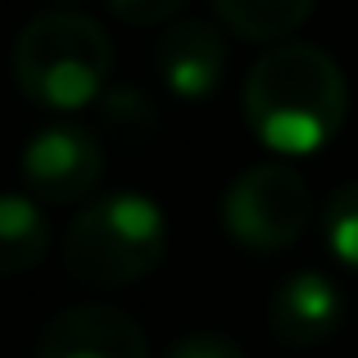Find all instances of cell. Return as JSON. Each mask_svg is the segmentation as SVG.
I'll return each instance as SVG.
<instances>
[{
  "label": "cell",
  "mask_w": 358,
  "mask_h": 358,
  "mask_svg": "<svg viewBox=\"0 0 358 358\" xmlns=\"http://www.w3.org/2000/svg\"><path fill=\"white\" fill-rule=\"evenodd\" d=\"M155 69L164 78V87L182 100H200L222 82L227 69V45L200 18H182L155 41Z\"/></svg>",
  "instance_id": "ba28073f"
},
{
  "label": "cell",
  "mask_w": 358,
  "mask_h": 358,
  "mask_svg": "<svg viewBox=\"0 0 358 358\" xmlns=\"http://www.w3.org/2000/svg\"><path fill=\"white\" fill-rule=\"evenodd\" d=\"M64 268L82 286L114 290L131 286L159 268L168 250V222L155 200L136 191H114L91 200L64 231Z\"/></svg>",
  "instance_id": "3957f363"
},
{
  "label": "cell",
  "mask_w": 358,
  "mask_h": 358,
  "mask_svg": "<svg viewBox=\"0 0 358 358\" xmlns=\"http://www.w3.org/2000/svg\"><path fill=\"white\" fill-rule=\"evenodd\" d=\"M36 358H150V341L131 313L114 304H78L50 317Z\"/></svg>",
  "instance_id": "8992f818"
},
{
  "label": "cell",
  "mask_w": 358,
  "mask_h": 358,
  "mask_svg": "<svg viewBox=\"0 0 358 358\" xmlns=\"http://www.w3.org/2000/svg\"><path fill=\"white\" fill-rule=\"evenodd\" d=\"M327 245L341 263L358 268V182H345L341 191L327 200Z\"/></svg>",
  "instance_id": "7c38bea8"
},
{
  "label": "cell",
  "mask_w": 358,
  "mask_h": 358,
  "mask_svg": "<svg viewBox=\"0 0 358 358\" xmlns=\"http://www.w3.org/2000/svg\"><path fill=\"white\" fill-rule=\"evenodd\" d=\"M14 82L32 105L73 114L105 91L114 73V45L105 27L78 9H45L27 18L9 50Z\"/></svg>",
  "instance_id": "7a4b0ae2"
},
{
  "label": "cell",
  "mask_w": 358,
  "mask_h": 358,
  "mask_svg": "<svg viewBox=\"0 0 358 358\" xmlns=\"http://www.w3.org/2000/svg\"><path fill=\"white\" fill-rule=\"evenodd\" d=\"M250 131L277 155H313L341 131L350 87L341 64L308 41H281L254 59L241 91Z\"/></svg>",
  "instance_id": "6da1fadb"
},
{
  "label": "cell",
  "mask_w": 358,
  "mask_h": 358,
  "mask_svg": "<svg viewBox=\"0 0 358 358\" xmlns=\"http://www.w3.org/2000/svg\"><path fill=\"white\" fill-rule=\"evenodd\" d=\"M164 358H245V350L231 336H218V331H191L182 341H173V350Z\"/></svg>",
  "instance_id": "4fadbf2b"
},
{
  "label": "cell",
  "mask_w": 358,
  "mask_h": 358,
  "mask_svg": "<svg viewBox=\"0 0 358 358\" xmlns=\"http://www.w3.org/2000/svg\"><path fill=\"white\" fill-rule=\"evenodd\" d=\"M105 177V145L78 122H50L23 150V182L45 204H78Z\"/></svg>",
  "instance_id": "5b68a950"
},
{
  "label": "cell",
  "mask_w": 358,
  "mask_h": 358,
  "mask_svg": "<svg viewBox=\"0 0 358 358\" xmlns=\"http://www.w3.org/2000/svg\"><path fill=\"white\" fill-rule=\"evenodd\" d=\"M186 0H109V9L131 27H150V23H168Z\"/></svg>",
  "instance_id": "5bb4252c"
},
{
  "label": "cell",
  "mask_w": 358,
  "mask_h": 358,
  "mask_svg": "<svg viewBox=\"0 0 358 358\" xmlns=\"http://www.w3.org/2000/svg\"><path fill=\"white\" fill-rule=\"evenodd\" d=\"M105 127H109V136L118 141V145H127V150H136V145H145L150 136H155V127H159V118H155V105H150L145 96H141L136 87H114L105 96Z\"/></svg>",
  "instance_id": "8fae6325"
},
{
  "label": "cell",
  "mask_w": 358,
  "mask_h": 358,
  "mask_svg": "<svg viewBox=\"0 0 358 358\" xmlns=\"http://www.w3.org/2000/svg\"><path fill=\"white\" fill-rule=\"evenodd\" d=\"M50 5H59V9H69V5H78V0H50Z\"/></svg>",
  "instance_id": "9a60e30c"
},
{
  "label": "cell",
  "mask_w": 358,
  "mask_h": 358,
  "mask_svg": "<svg viewBox=\"0 0 358 358\" xmlns=\"http://www.w3.org/2000/svg\"><path fill=\"white\" fill-rule=\"evenodd\" d=\"M209 5L245 41H281L313 14L317 0H209Z\"/></svg>",
  "instance_id": "30bf717a"
},
{
  "label": "cell",
  "mask_w": 358,
  "mask_h": 358,
  "mask_svg": "<svg viewBox=\"0 0 358 358\" xmlns=\"http://www.w3.org/2000/svg\"><path fill=\"white\" fill-rule=\"evenodd\" d=\"M50 227L36 200L27 195H0V277L27 272L45 259Z\"/></svg>",
  "instance_id": "9c48e42d"
},
{
  "label": "cell",
  "mask_w": 358,
  "mask_h": 358,
  "mask_svg": "<svg viewBox=\"0 0 358 358\" xmlns=\"http://www.w3.org/2000/svg\"><path fill=\"white\" fill-rule=\"evenodd\" d=\"M341 290L336 281H327L322 272H295L286 277L268 299V327L281 345H295V350H308V345H322L341 331Z\"/></svg>",
  "instance_id": "52a82bcc"
},
{
  "label": "cell",
  "mask_w": 358,
  "mask_h": 358,
  "mask_svg": "<svg viewBox=\"0 0 358 358\" xmlns=\"http://www.w3.org/2000/svg\"><path fill=\"white\" fill-rule=\"evenodd\" d=\"M313 218L308 182L286 164L245 168L222 195V227L254 254H281L304 236Z\"/></svg>",
  "instance_id": "277c9868"
}]
</instances>
